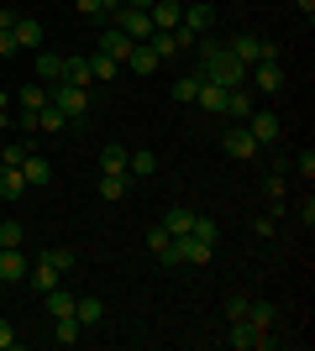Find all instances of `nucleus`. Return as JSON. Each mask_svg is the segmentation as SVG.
<instances>
[{"mask_svg":"<svg viewBox=\"0 0 315 351\" xmlns=\"http://www.w3.org/2000/svg\"><path fill=\"white\" fill-rule=\"evenodd\" d=\"M84 63H90V79H100V84H105V79H116V73H121V63L110 58V53H100V47H95V53H90V58H84Z\"/></svg>","mask_w":315,"mask_h":351,"instance_id":"4be33fe9","label":"nucleus"},{"mask_svg":"<svg viewBox=\"0 0 315 351\" xmlns=\"http://www.w3.org/2000/svg\"><path fill=\"white\" fill-rule=\"evenodd\" d=\"M242 320H253L257 330H273V325H279V309H273L268 299H247V315H242Z\"/></svg>","mask_w":315,"mask_h":351,"instance_id":"6ab92c4d","label":"nucleus"},{"mask_svg":"<svg viewBox=\"0 0 315 351\" xmlns=\"http://www.w3.org/2000/svg\"><path fill=\"white\" fill-rule=\"evenodd\" d=\"M21 194H27L21 168H0V199H21Z\"/></svg>","mask_w":315,"mask_h":351,"instance_id":"a878e982","label":"nucleus"},{"mask_svg":"<svg viewBox=\"0 0 315 351\" xmlns=\"http://www.w3.org/2000/svg\"><path fill=\"white\" fill-rule=\"evenodd\" d=\"M27 231H21V220H0V247H21Z\"/></svg>","mask_w":315,"mask_h":351,"instance_id":"c9c22d12","label":"nucleus"},{"mask_svg":"<svg viewBox=\"0 0 315 351\" xmlns=\"http://www.w3.org/2000/svg\"><path fill=\"white\" fill-rule=\"evenodd\" d=\"M215 220L210 215H195V226H189V231L184 236H174V252H179V263L184 267H205L210 263V252H215Z\"/></svg>","mask_w":315,"mask_h":351,"instance_id":"f03ea898","label":"nucleus"},{"mask_svg":"<svg viewBox=\"0 0 315 351\" xmlns=\"http://www.w3.org/2000/svg\"><path fill=\"white\" fill-rule=\"evenodd\" d=\"M195 105L205 110V116H221V110H226V89H221V84H210V79H200V95H195Z\"/></svg>","mask_w":315,"mask_h":351,"instance_id":"dca6fc26","label":"nucleus"},{"mask_svg":"<svg viewBox=\"0 0 315 351\" xmlns=\"http://www.w3.org/2000/svg\"><path fill=\"white\" fill-rule=\"evenodd\" d=\"M294 173H300L305 184H310V178H315V147H305L300 158H294Z\"/></svg>","mask_w":315,"mask_h":351,"instance_id":"e433bc0d","label":"nucleus"},{"mask_svg":"<svg viewBox=\"0 0 315 351\" xmlns=\"http://www.w3.org/2000/svg\"><path fill=\"white\" fill-rule=\"evenodd\" d=\"M179 27H184V32H195V37H205V32L215 27V5H210V0H195V5H184Z\"/></svg>","mask_w":315,"mask_h":351,"instance_id":"1a4fd4ad","label":"nucleus"},{"mask_svg":"<svg viewBox=\"0 0 315 351\" xmlns=\"http://www.w3.org/2000/svg\"><path fill=\"white\" fill-rule=\"evenodd\" d=\"M11 37H16V47H32V53H37V47H43V21H37V16H16V27H11Z\"/></svg>","mask_w":315,"mask_h":351,"instance_id":"9d476101","label":"nucleus"},{"mask_svg":"<svg viewBox=\"0 0 315 351\" xmlns=\"http://www.w3.org/2000/svg\"><path fill=\"white\" fill-rule=\"evenodd\" d=\"M221 116H231V121H247V116H253V89H226V110H221Z\"/></svg>","mask_w":315,"mask_h":351,"instance_id":"a211bd4d","label":"nucleus"},{"mask_svg":"<svg viewBox=\"0 0 315 351\" xmlns=\"http://www.w3.org/2000/svg\"><path fill=\"white\" fill-rule=\"evenodd\" d=\"M195 47H200V79H210V84H221V89L247 84V63H242L226 43L205 37V43H195Z\"/></svg>","mask_w":315,"mask_h":351,"instance_id":"f257e3e1","label":"nucleus"},{"mask_svg":"<svg viewBox=\"0 0 315 351\" xmlns=\"http://www.w3.org/2000/svg\"><path fill=\"white\" fill-rule=\"evenodd\" d=\"M47 100L69 116V126H79V121L90 116V89H79V84H63V79H58V84L47 89Z\"/></svg>","mask_w":315,"mask_h":351,"instance_id":"20e7f679","label":"nucleus"},{"mask_svg":"<svg viewBox=\"0 0 315 351\" xmlns=\"http://www.w3.org/2000/svg\"><path fill=\"white\" fill-rule=\"evenodd\" d=\"M74 11L79 16H110V11H105V0H74Z\"/></svg>","mask_w":315,"mask_h":351,"instance_id":"ea45409f","label":"nucleus"},{"mask_svg":"<svg viewBox=\"0 0 315 351\" xmlns=\"http://www.w3.org/2000/svg\"><path fill=\"white\" fill-rule=\"evenodd\" d=\"M11 346H16V330H11L5 320H0V351H11Z\"/></svg>","mask_w":315,"mask_h":351,"instance_id":"a19ab883","label":"nucleus"},{"mask_svg":"<svg viewBox=\"0 0 315 351\" xmlns=\"http://www.w3.org/2000/svg\"><path fill=\"white\" fill-rule=\"evenodd\" d=\"M132 47H137V43H132V37H126V32H121V27H105V32H100V53H110V58H116V63L126 58Z\"/></svg>","mask_w":315,"mask_h":351,"instance_id":"2eb2a0df","label":"nucleus"},{"mask_svg":"<svg viewBox=\"0 0 315 351\" xmlns=\"http://www.w3.org/2000/svg\"><path fill=\"white\" fill-rule=\"evenodd\" d=\"M242 315H247V293H231L226 299V320H242Z\"/></svg>","mask_w":315,"mask_h":351,"instance_id":"58836bf2","label":"nucleus"},{"mask_svg":"<svg viewBox=\"0 0 315 351\" xmlns=\"http://www.w3.org/2000/svg\"><path fill=\"white\" fill-rule=\"evenodd\" d=\"M27 158H32V147H27V142H5V152H0V168H21Z\"/></svg>","mask_w":315,"mask_h":351,"instance_id":"473e14b6","label":"nucleus"},{"mask_svg":"<svg viewBox=\"0 0 315 351\" xmlns=\"http://www.w3.org/2000/svg\"><path fill=\"white\" fill-rule=\"evenodd\" d=\"M43 257L58 267V273H74V267H79V252H69V247H47Z\"/></svg>","mask_w":315,"mask_h":351,"instance_id":"c756f323","label":"nucleus"},{"mask_svg":"<svg viewBox=\"0 0 315 351\" xmlns=\"http://www.w3.org/2000/svg\"><path fill=\"white\" fill-rule=\"evenodd\" d=\"M279 199H284V168L268 173V205H279Z\"/></svg>","mask_w":315,"mask_h":351,"instance_id":"4c0bfd02","label":"nucleus"},{"mask_svg":"<svg viewBox=\"0 0 315 351\" xmlns=\"http://www.w3.org/2000/svg\"><path fill=\"white\" fill-rule=\"evenodd\" d=\"M63 84L90 89V84H95V79H90V63H84V58H63Z\"/></svg>","mask_w":315,"mask_h":351,"instance_id":"bb28decb","label":"nucleus"},{"mask_svg":"<svg viewBox=\"0 0 315 351\" xmlns=\"http://www.w3.org/2000/svg\"><path fill=\"white\" fill-rule=\"evenodd\" d=\"M43 304H47V315L58 320V315H74V293H63V289H47V293H43Z\"/></svg>","mask_w":315,"mask_h":351,"instance_id":"cd10ccee","label":"nucleus"},{"mask_svg":"<svg viewBox=\"0 0 315 351\" xmlns=\"http://www.w3.org/2000/svg\"><path fill=\"white\" fill-rule=\"evenodd\" d=\"M74 320L84 325V330H95V325L105 320V304L95 299V293H79V299H74Z\"/></svg>","mask_w":315,"mask_h":351,"instance_id":"ddd939ff","label":"nucleus"},{"mask_svg":"<svg viewBox=\"0 0 315 351\" xmlns=\"http://www.w3.org/2000/svg\"><path fill=\"white\" fill-rule=\"evenodd\" d=\"M116 5H126V0H105V11H116Z\"/></svg>","mask_w":315,"mask_h":351,"instance_id":"49530a36","label":"nucleus"},{"mask_svg":"<svg viewBox=\"0 0 315 351\" xmlns=\"http://www.w3.org/2000/svg\"><path fill=\"white\" fill-rule=\"evenodd\" d=\"M27 257H21V247H0V283H21L27 278Z\"/></svg>","mask_w":315,"mask_h":351,"instance_id":"f8f14e48","label":"nucleus"},{"mask_svg":"<svg viewBox=\"0 0 315 351\" xmlns=\"http://www.w3.org/2000/svg\"><path fill=\"white\" fill-rule=\"evenodd\" d=\"M37 79H53V84H58V79H63V53L37 47Z\"/></svg>","mask_w":315,"mask_h":351,"instance_id":"393cba45","label":"nucleus"},{"mask_svg":"<svg viewBox=\"0 0 315 351\" xmlns=\"http://www.w3.org/2000/svg\"><path fill=\"white\" fill-rule=\"evenodd\" d=\"M158 226H163L168 236H184V231H189V226H195V210H184V205H174V210H168L163 220H158Z\"/></svg>","mask_w":315,"mask_h":351,"instance_id":"b1692460","label":"nucleus"},{"mask_svg":"<svg viewBox=\"0 0 315 351\" xmlns=\"http://www.w3.org/2000/svg\"><path fill=\"white\" fill-rule=\"evenodd\" d=\"M300 11H305V16H310V11H315V0H300Z\"/></svg>","mask_w":315,"mask_h":351,"instance_id":"a18cd8bd","label":"nucleus"},{"mask_svg":"<svg viewBox=\"0 0 315 351\" xmlns=\"http://www.w3.org/2000/svg\"><path fill=\"white\" fill-rule=\"evenodd\" d=\"M247 89L279 95V89H284V63H253V69H247Z\"/></svg>","mask_w":315,"mask_h":351,"instance_id":"0eeeda50","label":"nucleus"},{"mask_svg":"<svg viewBox=\"0 0 315 351\" xmlns=\"http://www.w3.org/2000/svg\"><path fill=\"white\" fill-rule=\"evenodd\" d=\"M100 173H126V147H105L100 152Z\"/></svg>","mask_w":315,"mask_h":351,"instance_id":"2f4dec72","label":"nucleus"},{"mask_svg":"<svg viewBox=\"0 0 315 351\" xmlns=\"http://www.w3.org/2000/svg\"><path fill=\"white\" fill-rule=\"evenodd\" d=\"M53 341H58V346H79V341H84V325H79L74 315H58V320H53Z\"/></svg>","mask_w":315,"mask_h":351,"instance_id":"412c9836","label":"nucleus"},{"mask_svg":"<svg viewBox=\"0 0 315 351\" xmlns=\"http://www.w3.org/2000/svg\"><path fill=\"white\" fill-rule=\"evenodd\" d=\"M16 27V11H5V5H0V32H11Z\"/></svg>","mask_w":315,"mask_h":351,"instance_id":"37998d69","label":"nucleus"},{"mask_svg":"<svg viewBox=\"0 0 315 351\" xmlns=\"http://www.w3.org/2000/svg\"><path fill=\"white\" fill-rule=\"evenodd\" d=\"M152 168H158V152H152V147H137V152H126V173L148 178Z\"/></svg>","mask_w":315,"mask_h":351,"instance_id":"5701e85b","label":"nucleus"},{"mask_svg":"<svg viewBox=\"0 0 315 351\" xmlns=\"http://www.w3.org/2000/svg\"><path fill=\"white\" fill-rule=\"evenodd\" d=\"M63 126H69V116H63L58 105L47 100V105H43V110H37V132H63Z\"/></svg>","mask_w":315,"mask_h":351,"instance_id":"c85d7f7f","label":"nucleus"},{"mask_svg":"<svg viewBox=\"0 0 315 351\" xmlns=\"http://www.w3.org/2000/svg\"><path fill=\"white\" fill-rule=\"evenodd\" d=\"M0 289H5V283H0Z\"/></svg>","mask_w":315,"mask_h":351,"instance_id":"de8ad7c7","label":"nucleus"},{"mask_svg":"<svg viewBox=\"0 0 315 351\" xmlns=\"http://www.w3.org/2000/svg\"><path fill=\"white\" fill-rule=\"evenodd\" d=\"M27 278H32V289H37V293H47V289H58V278H63V273H58L53 263H47V257H37V263L27 267Z\"/></svg>","mask_w":315,"mask_h":351,"instance_id":"4468645a","label":"nucleus"},{"mask_svg":"<svg viewBox=\"0 0 315 351\" xmlns=\"http://www.w3.org/2000/svg\"><path fill=\"white\" fill-rule=\"evenodd\" d=\"M126 5H137V11H148V5H152V0H126Z\"/></svg>","mask_w":315,"mask_h":351,"instance_id":"c03bdc74","label":"nucleus"},{"mask_svg":"<svg viewBox=\"0 0 315 351\" xmlns=\"http://www.w3.org/2000/svg\"><path fill=\"white\" fill-rule=\"evenodd\" d=\"M242 126L253 132V142H257V147H273V142H279V132H284V121L273 116V110H253V116L242 121Z\"/></svg>","mask_w":315,"mask_h":351,"instance_id":"423d86ee","label":"nucleus"},{"mask_svg":"<svg viewBox=\"0 0 315 351\" xmlns=\"http://www.w3.org/2000/svg\"><path fill=\"white\" fill-rule=\"evenodd\" d=\"M221 147H226V158H237V162L257 158V142H253V132H247V126H226V132H221Z\"/></svg>","mask_w":315,"mask_h":351,"instance_id":"6e6552de","label":"nucleus"},{"mask_svg":"<svg viewBox=\"0 0 315 351\" xmlns=\"http://www.w3.org/2000/svg\"><path fill=\"white\" fill-rule=\"evenodd\" d=\"M21 178H27V189H43L47 178H53V162H47V158H37V152H32V158L21 162Z\"/></svg>","mask_w":315,"mask_h":351,"instance_id":"aec40b11","label":"nucleus"},{"mask_svg":"<svg viewBox=\"0 0 315 351\" xmlns=\"http://www.w3.org/2000/svg\"><path fill=\"white\" fill-rule=\"evenodd\" d=\"M195 95H200V73H184L179 84H174V100H179V105H195Z\"/></svg>","mask_w":315,"mask_h":351,"instance_id":"72a5a7b5","label":"nucleus"},{"mask_svg":"<svg viewBox=\"0 0 315 351\" xmlns=\"http://www.w3.org/2000/svg\"><path fill=\"white\" fill-rule=\"evenodd\" d=\"M100 199H126V173H100Z\"/></svg>","mask_w":315,"mask_h":351,"instance_id":"7c9ffc66","label":"nucleus"},{"mask_svg":"<svg viewBox=\"0 0 315 351\" xmlns=\"http://www.w3.org/2000/svg\"><path fill=\"white\" fill-rule=\"evenodd\" d=\"M226 346L231 351H268V346H279V336L273 330H257L253 320H226Z\"/></svg>","mask_w":315,"mask_h":351,"instance_id":"7ed1b4c3","label":"nucleus"},{"mask_svg":"<svg viewBox=\"0 0 315 351\" xmlns=\"http://www.w3.org/2000/svg\"><path fill=\"white\" fill-rule=\"evenodd\" d=\"M148 16H152V27H158V32H174V27H179V16H184V0H152Z\"/></svg>","mask_w":315,"mask_h":351,"instance_id":"9b49d317","label":"nucleus"},{"mask_svg":"<svg viewBox=\"0 0 315 351\" xmlns=\"http://www.w3.org/2000/svg\"><path fill=\"white\" fill-rule=\"evenodd\" d=\"M11 53H16V37H11V32H0V58H11Z\"/></svg>","mask_w":315,"mask_h":351,"instance_id":"79ce46f5","label":"nucleus"},{"mask_svg":"<svg viewBox=\"0 0 315 351\" xmlns=\"http://www.w3.org/2000/svg\"><path fill=\"white\" fill-rule=\"evenodd\" d=\"M121 63H126L132 73H158V63H163V58H158V53H152L148 43H137V47H132V53H126Z\"/></svg>","mask_w":315,"mask_h":351,"instance_id":"f3484780","label":"nucleus"},{"mask_svg":"<svg viewBox=\"0 0 315 351\" xmlns=\"http://www.w3.org/2000/svg\"><path fill=\"white\" fill-rule=\"evenodd\" d=\"M110 27H121L132 43H148L152 32H158V27H152V16L137 11V5H116V11H110Z\"/></svg>","mask_w":315,"mask_h":351,"instance_id":"39448f33","label":"nucleus"},{"mask_svg":"<svg viewBox=\"0 0 315 351\" xmlns=\"http://www.w3.org/2000/svg\"><path fill=\"white\" fill-rule=\"evenodd\" d=\"M47 105V84H21V110H43Z\"/></svg>","mask_w":315,"mask_h":351,"instance_id":"f704fd0d","label":"nucleus"}]
</instances>
